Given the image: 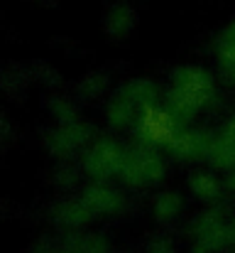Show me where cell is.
Segmentation results:
<instances>
[{"mask_svg":"<svg viewBox=\"0 0 235 253\" xmlns=\"http://www.w3.org/2000/svg\"><path fill=\"white\" fill-rule=\"evenodd\" d=\"M213 77L201 67H181L174 72L171 93H169V113L176 123H186L194 118L199 108H203L213 98Z\"/></svg>","mask_w":235,"mask_h":253,"instance_id":"cell-1","label":"cell"},{"mask_svg":"<svg viewBox=\"0 0 235 253\" xmlns=\"http://www.w3.org/2000/svg\"><path fill=\"white\" fill-rule=\"evenodd\" d=\"M164 177V163L152 150H130L125 153L123 168H120V179L133 187L152 184Z\"/></svg>","mask_w":235,"mask_h":253,"instance_id":"cell-2","label":"cell"},{"mask_svg":"<svg viewBox=\"0 0 235 253\" xmlns=\"http://www.w3.org/2000/svg\"><path fill=\"white\" fill-rule=\"evenodd\" d=\"M123 160H125V150L110 140V138H101L86 155L83 160V168L91 177H98V179H105V177H113V174H120L123 168Z\"/></svg>","mask_w":235,"mask_h":253,"instance_id":"cell-3","label":"cell"},{"mask_svg":"<svg viewBox=\"0 0 235 253\" xmlns=\"http://www.w3.org/2000/svg\"><path fill=\"white\" fill-rule=\"evenodd\" d=\"M137 128H140V138L150 145H169L171 138L176 135L174 116L169 111H162V108L152 106V103L142 106Z\"/></svg>","mask_w":235,"mask_h":253,"instance_id":"cell-4","label":"cell"},{"mask_svg":"<svg viewBox=\"0 0 235 253\" xmlns=\"http://www.w3.org/2000/svg\"><path fill=\"white\" fill-rule=\"evenodd\" d=\"M211 143L213 138L203 130H181L171 138L169 150L179 160H199V158H208Z\"/></svg>","mask_w":235,"mask_h":253,"instance_id":"cell-5","label":"cell"},{"mask_svg":"<svg viewBox=\"0 0 235 253\" xmlns=\"http://www.w3.org/2000/svg\"><path fill=\"white\" fill-rule=\"evenodd\" d=\"M81 202L93 211V214H115L123 207V197L118 192H113L105 184H88L83 189Z\"/></svg>","mask_w":235,"mask_h":253,"instance_id":"cell-6","label":"cell"},{"mask_svg":"<svg viewBox=\"0 0 235 253\" xmlns=\"http://www.w3.org/2000/svg\"><path fill=\"white\" fill-rule=\"evenodd\" d=\"M88 140V128L83 123H67L64 128L54 130L49 138H47V145L54 155H69L74 148L83 145Z\"/></svg>","mask_w":235,"mask_h":253,"instance_id":"cell-7","label":"cell"},{"mask_svg":"<svg viewBox=\"0 0 235 253\" xmlns=\"http://www.w3.org/2000/svg\"><path fill=\"white\" fill-rule=\"evenodd\" d=\"M91 219H93V211L83 202H64L54 209V221L62 226H69V229L86 226Z\"/></svg>","mask_w":235,"mask_h":253,"instance_id":"cell-8","label":"cell"},{"mask_svg":"<svg viewBox=\"0 0 235 253\" xmlns=\"http://www.w3.org/2000/svg\"><path fill=\"white\" fill-rule=\"evenodd\" d=\"M208 160L213 168H235V138L221 133L218 138H213L211 150H208Z\"/></svg>","mask_w":235,"mask_h":253,"instance_id":"cell-9","label":"cell"},{"mask_svg":"<svg viewBox=\"0 0 235 253\" xmlns=\"http://www.w3.org/2000/svg\"><path fill=\"white\" fill-rule=\"evenodd\" d=\"M135 106H140V103L133 101L128 93L120 91V96L113 98L110 106H108V123H110L113 128H125V126L135 118Z\"/></svg>","mask_w":235,"mask_h":253,"instance_id":"cell-10","label":"cell"},{"mask_svg":"<svg viewBox=\"0 0 235 253\" xmlns=\"http://www.w3.org/2000/svg\"><path fill=\"white\" fill-rule=\"evenodd\" d=\"M135 20H137V15H135L133 7H128V5H115V7L108 12V17H105V30H108L113 37H120V35H125V32L133 30Z\"/></svg>","mask_w":235,"mask_h":253,"instance_id":"cell-11","label":"cell"},{"mask_svg":"<svg viewBox=\"0 0 235 253\" xmlns=\"http://www.w3.org/2000/svg\"><path fill=\"white\" fill-rule=\"evenodd\" d=\"M189 187H191V192H194L199 199H203V202H211V199H216V197L221 194V182H218L211 172H196V174L189 179Z\"/></svg>","mask_w":235,"mask_h":253,"instance_id":"cell-12","label":"cell"},{"mask_svg":"<svg viewBox=\"0 0 235 253\" xmlns=\"http://www.w3.org/2000/svg\"><path fill=\"white\" fill-rule=\"evenodd\" d=\"M67 253H108L110 246L103 236L91 234V236H74L71 244L64 249Z\"/></svg>","mask_w":235,"mask_h":253,"instance_id":"cell-13","label":"cell"},{"mask_svg":"<svg viewBox=\"0 0 235 253\" xmlns=\"http://www.w3.org/2000/svg\"><path fill=\"white\" fill-rule=\"evenodd\" d=\"M181 209V197L176 192H162L155 199V216L157 221H169L179 214Z\"/></svg>","mask_w":235,"mask_h":253,"instance_id":"cell-14","label":"cell"},{"mask_svg":"<svg viewBox=\"0 0 235 253\" xmlns=\"http://www.w3.org/2000/svg\"><path fill=\"white\" fill-rule=\"evenodd\" d=\"M123 93H128L140 106H147V103H152V98L157 96V88L150 79H135V82H130V84L123 88Z\"/></svg>","mask_w":235,"mask_h":253,"instance_id":"cell-15","label":"cell"},{"mask_svg":"<svg viewBox=\"0 0 235 253\" xmlns=\"http://www.w3.org/2000/svg\"><path fill=\"white\" fill-rule=\"evenodd\" d=\"M221 224H226V221H223V209H208V211L199 214V216L191 221V234L199 239L201 234H206V231H211V229H216V226H221Z\"/></svg>","mask_w":235,"mask_h":253,"instance_id":"cell-16","label":"cell"},{"mask_svg":"<svg viewBox=\"0 0 235 253\" xmlns=\"http://www.w3.org/2000/svg\"><path fill=\"white\" fill-rule=\"evenodd\" d=\"M196 244H201L206 251H216V249L228 246V244H231V231H228V224H221V226H216V229H211V231L201 234V236L196 239Z\"/></svg>","mask_w":235,"mask_h":253,"instance_id":"cell-17","label":"cell"},{"mask_svg":"<svg viewBox=\"0 0 235 253\" xmlns=\"http://www.w3.org/2000/svg\"><path fill=\"white\" fill-rule=\"evenodd\" d=\"M218 57H221V64L235 74V40H226L221 37V47H218Z\"/></svg>","mask_w":235,"mask_h":253,"instance_id":"cell-18","label":"cell"},{"mask_svg":"<svg viewBox=\"0 0 235 253\" xmlns=\"http://www.w3.org/2000/svg\"><path fill=\"white\" fill-rule=\"evenodd\" d=\"M52 108H54V116H57V118H62L64 123H74V106H71L69 101L57 98V101L52 103Z\"/></svg>","mask_w":235,"mask_h":253,"instance_id":"cell-19","label":"cell"},{"mask_svg":"<svg viewBox=\"0 0 235 253\" xmlns=\"http://www.w3.org/2000/svg\"><path fill=\"white\" fill-rule=\"evenodd\" d=\"M150 253H174V249H171V244L169 241H152L150 244Z\"/></svg>","mask_w":235,"mask_h":253,"instance_id":"cell-20","label":"cell"},{"mask_svg":"<svg viewBox=\"0 0 235 253\" xmlns=\"http://www.w3.org/2000/svg\"><path fill=\"white\" fill-rule=\"evenodd\" d=\"M221 133H226V135H233V138H235V116L231 118V121H228V123H226V128H223Z\"/></svg>","mask_w":235,"mask_h":253,"instance_id":"cell-21","label":"cell"},{"mask_svg":"<svg viewBox=\"0 0 235 253\" xmlns=\"http://www.w3.org/2000/svg\"><path fill=\"white\" fill-rule=\"evenodd\" d=\"M228 231H231V244H235V221L228 224Z\"/></svg>","mask_w":235,"mask_h":253,"instance_id":"cell-22","label":"cell"},{"mask_svg":"<svg viewBox=\"0 0 235 253\" xmlns=\"http://www.w3.org/2000/svg\"><path fill=\"white\" fill-rule=\"evenodd\" d=\"M191 253H208V251H206V249H203V246H201V244H196V246H194V249H191Z\"/></svg>","mask_w":235,"mask_h":253,"instance_id":"cell-23","label":"cell"},{"mask_svg":"<svg viewBox=\"0 0 235 253\" xmlns=\"http://www.w3.org/2000/svg\"><path fill=\"white\" fill-rule=\"evenodd\" d=\"M228 187H231V189H235V172L228 177Z\"/></svg>","mask_w":235,"mask_h":253,"instance_id":"cell-24","label":"cell"},{"mask_svg":"<svg viewBox=\"0 0 235 253\" xmlns=\"http://www.w3.org/2000/svg\"><path fill=\"white\" fill-rule=\"evenodd\" d=\"M62 253H67V251H62Z\"/></svg>","mask_w":235,"mask_h":253,"instance_id":"cell-25","label":"cell"},{"mask_svg":"<svg viewBox=\"0 0 235 253\" xmlns=\"http://www.w3.org/2000/svg\"><path fill=\"white\" fill-rule=\"evenodd\" d=\"M233 253H235V251H233Z\"/></svg>","mask_w":235,"mask_h":253,"instance_id":"cell-26","label":"cell"}]
</instances>
